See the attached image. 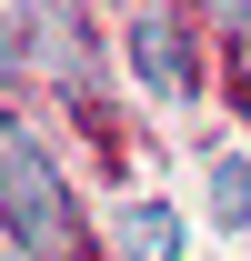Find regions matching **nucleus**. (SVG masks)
Wrapping results in <instances>:
<instances>
[{
	"mask_svg": "<svg viewBox=\"0 0 251 261\" xmlns=\"http://www.w3.org/2000/svg\"><path fill=\"white\" fill-rule=\"evenodd\" d=\"M0 221H10V241L31 261H70L81 251V211H70L61 161H51L31 141V121H10V111H0Z\"/></svg>",
	"mask_w": 251,
	"mask_h": 261,
	"instance_id": "f257e3e1",
	"label": "nucleus"
},
{
	"mask_svg": "<svg viewBox=\"0 0 251 261\" xmlns=\"http://www.w3.org/2000/svg\"><path fill=\"white\" fill-rule=\"evenodd\" d=\"M131 70H141L161 100H191V50H181V31H171V10H131Z\"/></svg>",
	"mask_w": 251,
	"mask_h": 261,
	"instance_id": "f03ea898",
	"label": "nucleus"
},
{
	"mask_svg": "<svg viewBox=\"0 0 251 261\" xmlns=\"http://www.w3.org/2000/svg\"><path fill=\"white\" fill-rule=\"evenodd\" d=\"M111 221H121V261H181V221H171V201H121Z\"/></svg>",
	"mask_w": 251,
	"mask_h": 261,
	"instance_id": "7ed1b4c3",
	"label": "nucleus"
},
{
	"mask_svg": "<svg viewBox=\"0 0 251 261\" xmlns=\"http://www.w3.org/2000/svg\"><path fill=\"white\" fill-rule=\"evenodd\" d=\"M211 211L231 231H251V161H241V151H211Z\"/></svg>",
	"mask_w": 251,
	"mask_h": 261,
	"instance_id": "20e7f679",
	"label": "nucleus"
},
{
	"mask_svg": "<svg viewBox=\"0 0 251 261\" xmlns=\"http://www.w3.org/2000/svg\"><path fill=\"white\" fill-rule=\"evenodd\" d=\"M31 61V31H20V10H10V0H0V81H10V70Z\"/></svg>",
	"mask_w": 251,
	"mask_h": 261,
	"instance_id": "39448f33",
	"label": "nucleus"
},
{
	"mask_svg": "<svg viewBox=\"0 0 251 261\" xmlns=\"http://www.w3.org/2000/svg\"><path fill=\"white\" fill-rule=\"evenodd\" d=\"M40 10H61V20H70V10H81V0H40Z\"/></svg>",
	"mask_w": 251,
	"mask_h": 261,
	"instance_id": "423d86ee",
	"label": "nucleus"
}]
</instances>
